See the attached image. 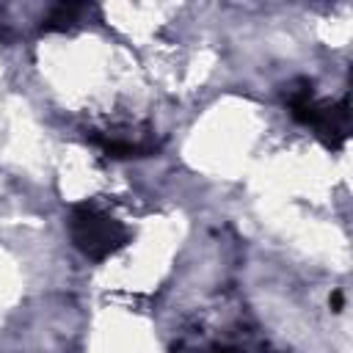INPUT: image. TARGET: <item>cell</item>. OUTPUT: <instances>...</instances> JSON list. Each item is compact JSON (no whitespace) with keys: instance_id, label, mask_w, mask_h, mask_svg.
Returning a JSON list of instances; mask_svg holds the SVG:
<instances>
[{"instance_id":"6da1fadb","label":"cell","mask_w":353,"mask_h":353,"mask_svg":"<svg viewBox=\"0 0 353 353\" xmlns=\"http://www.w3.org/2000/svg\"><path fill=\"white\" fill-rule=\"evenodd\" d=\"M72 240L77 248L94 259L113 254L127 240V229L119 218H113L105 207L83 204L72 212Z\"/></svg>"}]
</instances>
